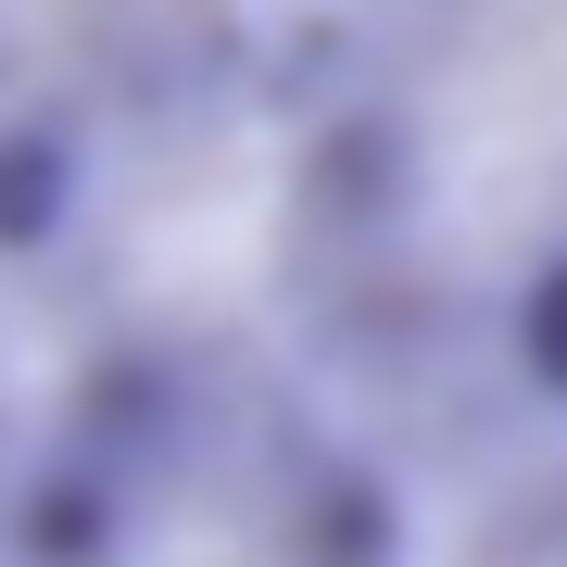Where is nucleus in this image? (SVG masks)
<instances>
[{"mask_svg":"<svg viewBox=\"0 0 567 567\" xmlns=\"http://www.w3.org/2000/svg\"><path fill=\"white\" fill-rule=\"evenodd\" d=\"M0 543H13V567H114L126 555V480H114V454L76 442V454L25 466Z\"/></svg>","mask_w":567,"mask_h":567,"instance_id":"f257e3e1","label":"nucleus"},{"mask_svg":"<svg viewBox=\"0 0 567 567\" xmlns=\"http://www.w3.org/2000/svg\"><path fill=\"white\" fill-rule=\"evenodd\" d=\"M89 215V140L63 114H0V265H51Z\"/></svg>","mask_w":567,"mask_h":567,"instance_id":"f03ea898","label":"nucleus"},{"mask_svg":"<svg viewBox=\"0 0 567 567\" xmlns=\"http://www.w3.org/2000/svg\"><path fill=\"white\" fill-rule=\"evenodd\" d=\"M505 365H517L529 404H555V416H567V240H555V252H529V278L505 290Z\"/></svg>","mask_w":567,"mask_h":567,"instance_id":"7ed1b4c3","label":"nucleus"},{"mask_svg":"<svg viewBox=\"0 0 567 567\" xmlns=\"http://www.w3.org/2000/svg\"><path fill=\"white\" fill-rule=\"evenodd\" d=\"M316 567H379L391 555V492L379 480H316Z\"/></svg>","mask_w":567,"mask_h":567,"instance_id":"20e7f679","label":"nucleus"}]
</instances>
